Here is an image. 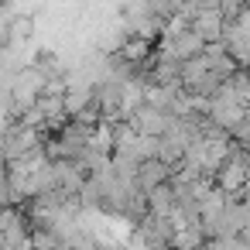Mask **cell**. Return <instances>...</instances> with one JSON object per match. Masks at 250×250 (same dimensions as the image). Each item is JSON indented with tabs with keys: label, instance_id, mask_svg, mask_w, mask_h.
Here are the masks:
<instances>
[{
	"label": "cell",
	"instance_id": "cell-1",
	"mask_svg": "<svg viewBox=\"0 0 250 250\" xmlns=\"http://www.w3.org/2000/svg\"><path fill=\"white\" fill-rule=\"evenodd\" d=\"M250 178V165H247V158H236V161H229L226 168H223V175H219V185L226 188V192H233L236 185H243Z\"/></svg>",
	"mask_w": 250,
	"mask_h": 250
}]
</instances>
